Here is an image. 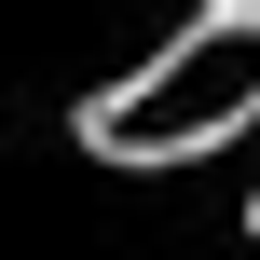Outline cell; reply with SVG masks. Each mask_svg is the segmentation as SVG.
I'll return each instance as SVG.
<instances>
[{"label":"cell","mask_w":260,"mask_h":260,"mask_svg":"<svg viewBox=\"0 0 260 260\" xmlns=\"http://www.w3.org/2000/svg\"><path fill=\"white\" fill-rule=\"evenodd\" d=\"M219 137H260V14H192L151 69L82 96V151L96 165H192Z\"/></svg>","instance_id":"obj_1"},{"label":"cell","mask_w":260,"mask_h":260,"mask_svg":"<svg viewBox=\"0 0 260 260\" xmlns=\"http://www.w3.org/2000/svg\"><path fill=\"white\" fill-rule=\"evenodd\" d=\"M206 14H260V0H206Z\"/></svg>","instance_id":"obj_2"},{"label":"cell","mask_w":260,"mask_h":260,"mask_svg":"<svg viewBox=\"0 0 260 260\" xmlns=\"http://www.w3.org/2000/svg\"><path fill=\"white\" fill-rule=\"evenodd\" d=\"M247 233H260V206H247Z\"/></svg>","instance_id":"obj_3"}]
</instances>
